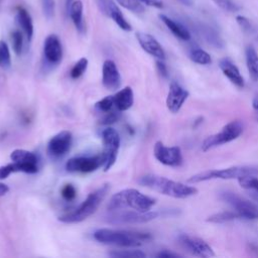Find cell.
Returning a JSON list of instances; mask_svg holds the SVG:
<instances>
[{
	"label": "cell",
	"mask_w": 258,
	"mask_h": 258,
	"mask_svg": "<svg viewBox=\"0 0 258 258\" xmlns=\"http://www.w3.org/2000/svg\"><path fill=\"white\" fill-rule=\"evenodd\" d=\"M93 236L100 243L124 248H136L151 240V236L148 233L107 228L95 231Z\"/></svg>",
	"instance_id": "obj_1"
},
{
	"label": "cell",
	"mask_w": 258,
	"mask_h": 258,
	"mask_svg": "<svg viewBox=\"0 0 258 258\" xmlns=\"http://www.w3.org/2000/svg\"><path fill=\"white\" fill-rule=\"evenodd\" d=\"M138 182L143 186L175 199H186L198 192V189L195 186L174 181L156 174H145L138 179Z\"/></svg>",
	"instance_id": "obj_2"
},
{
	"label": "cell",
	"mask_w": 258,
	"mask_h": 258,
	"mask_svg": "<svg viewBox=\"0 0 258 258\" xmlns=\"http://www.w3.org/2000/svg\"><path fill=\"white\" fill-rule=\"evenodd\" d=\"M156 201L136 188H126L113 195L107 206L108 211H117L130 208L138 212H149Z\"/></svg>",
	"instance_id": "obj_3"
},
{
	"label": "cell",
	"mask_w": 258,
	"mask_h": 258,
	"mask_svg": "<svg viewBox=\"0 0 258 258\" xmlns=\"http://www.w3.org/2000/svg\"><path fill=\"white\" fill-rule=\"evenodd\" d=\"M110 189V185L108 183L103 184L101 187L97 188L96 190L89 194L87 199L76 209L71 212H68L58 217V221L66 223V224H74L80 223L92 216L101 203L104 201L105 197L107 196Z\"/></svg>",
	"instance_id": "obj_4"
},
{
	"label": "cell",
	"mask_w": 258,
	"mask_h": 258,
	"mask_svg": "<svg viewBox=\"0 0 258 258\" xmlns=\"http://www.w3.org/2000/svg\"><path fill=\"white\" fill-rule=\"evenodd\" d=\"M258 173V168L253 166H231L221 169L206 170L190 176L187 181L190 183H197L212 179H233L240 178L246 175H253Z\"/></svg>",
	"instance_id": "obj_5"
},
{
	"label": "cell",
	"mask_w": 258,
	"mask_h": 258,
	"mask_svg": "<svg viewBox=\"0 0 258 258\" xmlns=\"http://www.w3.org/2000/svg\"><path fill=\"white\" fill-rule=\"evenodd\" d=\"M244 130V125L240 120L231 121L226 124L222 130L216 134L210 135L202 143V150L208 151L214 147L229 143L237 139Z\"/></svg>",
	"instance_id": "obj_6"
},
{
	"label": "cell",
	"mask_w": 258,
	"mask_h": 258,
	"mask_svg": "<svg viewBox=\"0 0 258 258\" xmlns=\"http://www.w3.org/2000/svg\"><path fill=\"white\" fill-rule=\"evenodd\" d=\"M220 199L228 204L239 216L244 220H257L258 219V205L241 198L232 191L220 192Z\"/></svg>",
	"instance_id": "obj_7"
},
{
	"label": "cell",
	"mask_w": 258,
	"mask_h": 258,
	"mask_svg": "<svg viewBox=\"0 0 258 258\" xmlns=\"http://www.w3.org/2000/svg\"><path fill=\"white\" fill-rule=\"evenodd\" d=\"M158 217L157 212H138L135 210L127 211L126 209L112 211L107 221L111 224H140L147 223Z\"/></svg>",
	"instance_id": "obj_8"
},
{
	"label": "cell",
	"mask_w": 258,
	"mask_h": 258,
	"mask_svg": "<svg viewBox=\"0 0 258 258\" xmlns=\"http://www.w3.org/2000/svg\"><path fill=\"white\" fill-rule=\"evenodd\" d=\"M106 157L104 153L94 156H79L73 157L66 163V169L69 172H81L89 173L97 170L101 166L104 167Z\"/></svg>",
	"instance_id": "obj_9"
},
{
	"label": "cell",
	"mask_w": 258,
	"mask_h": 258,
	"mask_svg": "<svg viewBox=\"0 0 258 258\" xmlns=\"http://www.w3.org/2000/svg\"><path fill=\"white\" fill-rule=\"evenodd\" d=\"M102 141L104 144V155L106 157V162L104 165V170L108 171L115 163L118 150L120 147V136L119 133L112 127H108L102 131Z\"/></svg>",
	"instance_id": "obj_10"
},
{
	"label": "cell",
	"mask_w": 258,
	"mask_h": 258,
	"mask_svg": "<svg viewBox=\"0 0 258 258\" xmlns=\"http://www.w3.org/2000/svg\"><path fill=\"white\" fill-rule=\"evenodd\" d=\"M177 243L182 249L194 256L202 258L215 256V252L212 247L201 238L192 237L187 234H180L177 237Z\"/></svg>",
	"instance_id": "obj_11"
},
{
	"label": "cell",
	"mask_w": 258,
	"mask_h": 258,
	"mask_svg": "<svg viewBox=\"0 0 258 258\" xmlns=\"http://www.w3.org/2000/svg\"><path fill=\"white\" fill-rule=\"evenodd\" d=\"M153 154L160 163L167 166H179L183 160L178 146H165L161 141L154 144Z\"/></svg>",
	"instance_id": "obj_12"
},
{
	"label": "cell",
	"mask_w": 258,
	"mask_h": 258,
	"mask_svg": "<svg viewBox=\"0 0 258 258\" xmlns=\"http://www.w3.org/2000/svg\"><path fill=\"white\" fill-rule=\"evenodd\" d=\"M73 143V135L70 131L63 130L53 135L47 144V153L52 158L62 157Z\"/></svg>",
	"instance_id": "obj_13"
},
{
	"label": "cell",
	"mask_w": 258,
	"mask_h": 258,
	"mask_svg": "<svg viewBox=\"0 0 258 258\" xmlns=\"http://www.w3.org/2000/svg\"><path fill=\"white\" fill-rule=\"evenodd\" d=\"M99 10L110 17L122 30L124 31H131L132 27L130 23L124 17L122 11L119 9L118 5L114 0H95Z\"/></svg>",
	"instance_id": "obj_14"
},
{
	"label": "cell",
	"mask_w": 258,
	"mask_h": 258,
	"mask_svg": "<svg viewBox=\"0 0 258 258\" xmlns=\"http://www.w3.org/2000/svg\"><path fill=\"white\" fill-rule=\"evenodd\" d=\"M189 93L182 88L178 83L172 82L169 85V90L166 97V107L171 113H177L182 107L183 103L188 98Z\"/></svg>",
	"instance_id": "obj_15"
},
{
	"label": "cell",
	"mask_w": 258,
	"mask_h": 258,
	"mask_svg": "<svg viewBox=\"0 0 258 258\" xmlns=\"http://www.w3.org/2000/svg\"><path fill=\"white\" fill-rule=\"evenodd\" d=\"M102 84L111 91H115L121 87L122 81L116 63L111 59H106L102 67Z\"/></svg>",
	"instance_id": "obj_16"
},
{
	"label": "cell",
	"mask_w": 258,
	"mask_h": 258,
	"mask_svg": "<svg viewBox=\"0 0 258 258\" xmlns=\"http://www.w3.org/2000/svg\"><path fill=\"white\" fill-rule=\"evenodd\" d=\"M136 39L140 46L150 55L156 57L157 59H164L165 52L161 46V44L157 41V39L149 33L146 32H136Z\"/></svg>",
	"instance_id": "obj_17"
},
{
	"label": "cell",
	"mask_w": 258,
	"mask_h": 258,
	"mask_svg": "<svg viewBox=\"0 0 258 258\" xmlns=\"http://www.w3.org/2000/svg\"><path fill=\"white\" fill-rule=\"evenodd\" d=\"M43 54L47 62L56 64L62 57V46L57 35L49 34L44 39Z\"/></svg>",
	"instance_id": "obj_18"
},
{
	"label": "cell",
	"mask_w": 258,
	"mask_h": 258,
	"mask_svg": "<svg viewBox=\"0 0 258 258\" xmlns=\"http://www.w3.org/2000/svg\"><path fill=\"white\" fill-rule=\"evenodd\" d=\"M11 161L24 164L29 173H36L38 171V157L34 152L25 149H15L10 154Z\"/></svg>",
	"instance_id": "obj_19"
},
{
	"label": "cell",
	"mask_w": 258,
	"mask_h": 258,
	"mask_svg": "<svg viewBox=\"0 0 258 258\" xmlns=\"http://www.w3.org/2000/svg\"><path fill=\"white\" fill-rule=\"evenodd\" d=\"M219 67L224 74L225 77L229 79V81L234 84L238 88H243L245 85L244 79L239 71V69L236 67V64L229 58H222L219 62Z\"/></svg>",
	"instance_id": "obj_20"
},
{
	"label": "cell",
	"mask_w": 258,
	"mask_h": 258,
	"mask_svg": "<svg viewBox=\"0 0 258 258\" xmlns=\"http://www.w3.org/2000/svg\"><path fill=\"white\" fill-rule=\"evenodd\" d=\"M15 20L21 31L25 35L28 41H31L33 36V22L29 12L22 6H18L16 8Z\"/></svg>",
	"instance_id": "obj_21"
},
{
	"label": "cell",
	"mask_w": 258,
	"mask_h": 258,
	"mask_svg": "<svg viewBox=\"0 0 258 258\" xmlns=\"http://www.w3.org/2000/svg\"><path fill=\"white\" fill-rule=\"evenodd\" d=\"M114 105L120 112L130 109L134 103V94L130 87H125L119 90L114 96Z\"/></svg>",
	"instance_id": "obj_22"
},
{
	"label": "cell",
	"mask_w": 258,
	"mask_h": 258,
	"mask_svg": "<svg viewBox=\"0 0 258 258\" xmlns=\"http://www.w3.org/2000/svg\"><path fill=\"white\" fill-rule=\"evenodd\" d=\"M159 18L165 24V26L171 31V33L173 35H175L177 38H179L181 40H189L190 39V33L184 25L169 18L168 16H166L164 14H159Z\"/></svg>",
	"instance_id": "obj_23"
},
{
	"label": "cell",
	"mask_w": 258,
	"mask_h": 258,
	"mask_svg": "<svg viewBox=\"0 0 258 258\" xmlns=\"http://www.w3.org/2000/svg\"><path fill=\"white\" fill-rule=\"evenodd\" d=\"M83 10L84 6L81 0H74L68 10L67 13L70 14V17L79 32H84L85 30V23L83 17Z\"/></svg>",
	"instance_id": "obj_24"
},
{
	"label": "cell",
	"mask_w": 258,
	"mask_h": 258,
	"mask_svg": "<svg viewBox=\"0 0 258 258\" xmlns=\"http://www.w3.org/2000/svg\"><path fill=\"white\" fill-rule=\"evenodd\" d=\"M246 66L249 76L253 82H258V53L252 45H248L245 49Z\"/></svg>",
	"instance_id": "obj_25"
},
{
	"label": "cell",
	"mask_w": 258,
	"mask_h": 258,
	"mask_svg": "<svg viewBox=\"0 0 258 258\" xmlns=\"http://www.w3.org/2000/svg\"><path fill=\"white\" fill-rule=\"evenodd\" d=\"M198 30L203 35V37L206 39V41H208L213 46H215V47H223L224 46V42H223L222 38L220 37L219 33L211 26L205 25V24H199Z\"/></svg>",
	"instance_id": "obj_26"
},
{
	"label": "cell",
	"mask_w": 258,
	"mask_h": 258,
	"mask_svg": "<svg viewBox=\"0 0 258 258\" xmlns=\"http://www.w3.org/2000/svg\"><path fill=\"white\" fill-rule=\"evenodd\" d=\"M238 182L241 187L247 189L249 195L258 202V177L253 175H246L238 178Z\"/></svg>",
	"instance_id": "obj_27"
},
{
	"label": "cell",
	"mask_w": 258,
	"mask_h": 258,
	"mask_svg": "<svg viewBox=\"0 0 258 258\" xmlns=\"http://www.w3.org/2000/svg\"><path fill=\"white\" fill-rule=\"evenodd\" d=\"M188 57L196 63L199 64H210L212 62L211 55L204 49L195 47L188 51Z\"/></svg>",
	"instance_id": "obj_28"
},
{
	"label": "cell",
	"mask_w": 258,
	"mask_h": 258,
	"mask_svg": "<svg viewBox=\"0 0 258 258\" xmlns=\"http://www.w3.org/2000/svg\"><path fill=\"white\" fill-rule=\"evenodd\" d=\"M237 219H241V218L235 211H226V212H221V213L210 216L207 219V221L215 224H222V223L234 221Z\"/></svg>",
	"instance_id": "obj_29"
},
{
	"label": "cell",
	"mask_w": 258,
	"mask_h": 258,
	"mask_svg": "<svg viewBox=\"0 0 258 258\" xmlns=\"http://www.w3.org/2000/svg\"><path fill=\"white\" fill-rule=\"evenodd\" d=\"M111 257L118 258H143L146 257V254L138 249H124V250H113L109 253Z\"/></svg>",
	"instance_id": "obj_30"
},
{
	"label": "cell",
	"mask_w": 258,
	"mask_h": 258,
	"mask_svg": "<svg viewBox=\"0 0 258 258\" xmlns=\"http://www.w3.org/2000/svg\"><path fill=\"white\" fill-rule=\"evenodd\" d=\"M116 2L123 8L134 13H143L145 11L144 4L140 0H116Z\"/></svg>",
	"instance_id": "obj_31"
},
{
	"label": "cell",
	"mask_w": 258,
	"mask_h": 258,
	"mask_svg": "<svg viewBox=\"0 0 258 258\" xmlns=\"http://www.w3.org/2000/svg\"><path fill=\"white\" fill-rule=\"evenodd\" d=\"M88 68V59L86 57L80 58L72 68L70 72V76L73 80H77L80 77H82Z\"/></svg>",
	"instance_id": "obj_32"
},
{
	"label": "cell",
	"mask_w": 258,
	"mask_h": 258,
	"mask_svg": "<svg viewBox=\"0 0 258 258\" xmlns=\"http://www.w3.org/2000/svg\"><path fill=\"white\" fill-rule=\"evenodd\" d=\"M11 43L15 54L20 55L23 48V32L20 30H13L11 32Z\"/></svg>",
	"instance_id": "obj_33"
},
{
	"label": "cell",
	"mask_w": 258,
	"mask_h": 258,
	"mask_svg": "<svg viewBox=\"0 0 258 258\" xmlns=\"http://www.w3.org/2000/svg\"><path fill=\"white\" fill-rule=\"evenodd\" d=\"M11 63L10 50L7 43L4 40H0V66L4 69H8Z\"/></svg>",
	"instance_id": "obj_34"
},
{
	"label": "cell",
	"mask_w": 258,
	"mask_h": 258,
	"mask_svg": "<svg viewBox=\"0 0 258 258\" xmlns=\"http://www.w3.org/2000/svg\"><path fill=\"white\" fill-rule=\"evenodd\" d=\"M113 107H115L113 96H106L95 104V108L97 109V111L103 114L113 110Z\"/></svg>",
	"instance_id": "obj_35"
},
{
	"label": "cell",
	"mask_w": 258,
	"mask_h": 258,
	"mask_svg": "<svg viewBox=\"0 0 258 258\" xmlns=\"http://www.w3.org/2000/svg\"><path fill=\"white\" fill-rule=\"evenodd\" d=\"M121 116V113L119 110H111L107 113H104L103 117L101 118L100 120V123L103 124V125H109V124H112L116 121H118V119L120 118Z\"/></svg>",
	"instance_id": "obj_36"
},
{
	"label": "cell",
	"mask_w": 258,
	"mask_h": 258,
	"mask_svg": "<svg viewBox=\"0 0 258 258\" xmlns=\"http://www.w3.org/2000/svg\"><path fill=\"white\" fill-rule=\"evenodd\" d=\"M220 8L228 12H236L240 9L234 0H213Z\"/></svg>",
	"instance_id": "obj_37"
},
{
	"label": "cell",
	"mask_w": 258,
	"mask_h": 258,
	"mask_svg": "<svg viewBox=\"0 0 258 258\" xmlns=\"http://www.w3.org/2000/svg\"><path fill=\"white\" fill-rule=\"evenodd\" d=\"M60 194H61V197L66 200V201H73L76 199L77 197V189L76 187L71 184V183H68L66 185L62 186L61 190H60Z\"/></svg>",
	"instance_id": "obj_38"
},
{
	"label": "cell",
	"mask_w": 258,
	"mask_h": 258,
	"mask_svg": "<svg viewBox=\"0 0 258 258\" xmlns=\"http://www.w3.org/2000/svg\"><path fill=\"white\" fill-rule=\"evenodd\" d=\"M44 16L50 19L54 15V0H40Z\"/></svg>",
	"instance_id": "obj_39"
},
{
	"label": "cell",
	"mask_w": 258,
	"mask_h": 258,
	"mask_svg": "<svg viewBox=\"0 0 258 258\" xmlns=\"http://www.w3.org/2000/svg\"><path fill=\"white\" fill-rule=\"evenodd\" d=\"M236 21L239 24V26L245 31V32H250L252 30V25L251 22L248 18H246L245 16L242 15H238L236 17Z\"/></svg>",
	"instance_id": "obj_40"
},
{
	"label": "cell",
	"mask_w": 258,
	"mask_h": 258,
	"mask_svg": "<svg viewBox=\"0 0 258 258\" xmlns=\"http://www.w3.org/2000/svg\"><path fill=\"white\" fill-rule=\"evenodd\" d=\"M11 173H14L11 163H8L6 165L0 166V179L7 178Z\"/></svg>",
	"instance_id": "obj_41"
},
{
	"label": "cell",
	"mask_w": 258,
	"mask_h": 258,
	"mask_svg": "<svg viewBox=\"0 0 258 258\" xmlns=\"http://www.w3.org/2000/svg\"><path fill=\"white\" fill-rule=\"evenodd\" d=\"M156 69H157L158 73H159L163 78H167V76H168L167 68H166L165 63L162 61V59L156 60Z\"/></svg>",
	"instance_id": "obj_42"
},
{
	"label": "cell",
	"mask_w": 258,
	"mask_h": 258,
	"mask_svg": "<svg viewBox=\"0 0 258 258\" xmlns=\"http://www.w3.org/2000/svg\"><path fill=\"white\" fill-rule=\"evenodd\" d=\"M144 5H147V6H151V7H154V8H158V9H161L163 8V1L162 0H140Z\"/></svg>",
	"instance_id": "obj_43"
},
{
	"label": "cell",
	"mask_w": 258,
	"mask_h": 258,
	"mask_svg": "<svg viewBox=\"0 0 258 258\" xmlns=\"http://www.w3.org/2000/svg\"><path fill=\"white\" fill-rule=\"evenodd\" d=\"M156 257H159V258H177V257H180V255H178L176 253H173V252H170L168 250H162V251H160L159 253L156 254Z\"/></svg>",
	"instance_id": "obj_44"
},
{
	"label": "cell",
	"mask_w": 258,
	"mask_h": 258,
	"mask_svg": "<svg viewBox=\"0 0 258 258\" xmlns=\"http://www.w3.org/2000/svg\"><path fill=\"white\" fill-rule=\"evenodd\" d=\"M9 191V187L7 184L0 182V197L5 196Z\"/></svg>",
	"instance_id": "obj_45"
},
{
	"label": "cell",
	"mask_w": 258,
	"mask_h": 258,
	"mask_svg": "<svg viewBox=\"0 0 258 258\" xmlns=\"http://www.w3.org/2000/svg\"><path fill=\"white\" fill-rule=\"evenodd\" d=\"M252 106H253V109H254V112H255V117H256V120L258 121V97L255 98L252 102Z\"/></svg>",
	"instance_id": "obj_46"
},
{
	"label": "cell",
	"mask_w": 258,
	"mask_h": 258,
	"mask_svg": "<svg viewBox=\"0 0 258 258\" xmlns=\"http://www.w3.org/2000/svg\"><path fill=\"white\" fill-rule=\"evenodd\" d=\"M74 0H66V11L68 12V10H69V8H70V6H71V4H72V2H73Z\"/></svg>",
	"instance_id": "obj_47"
}]
</instances>
